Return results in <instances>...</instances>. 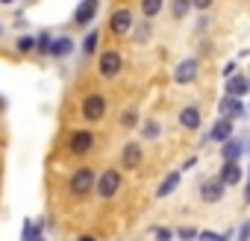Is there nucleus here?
<instances>
[{
  "mask_svg": "<svg viewBox=\"0 0 250 241\" xmlns=\"http://www.w3.org/2000/svg\"><path fill=\"white\" fill-rule=\"evenodd\" d=\"M94 150V133L91 130H74L68 136V153L74 156H88Z\"/></svg>",
  "mask_w": 250,
  "mask_h": 241,
  "instance_id": "nucleus-6",
  "label": "nucleus"
},
{
  "mask_svg": "<svg viewBox=\"0 0 250 241\" xmlns=\"http://www.w3.org/2000/svg\"><path fill=\"white\" fill-rule=\"evenodd\" d=\"M121 185H124L121 168H106V171H100V174H97V182H94L100 200H112V197L121 191Z\"/></svg>",
  "mask_w": 250,
  "mask_h": 241,
  "instance_id": "nucleus-2",
  "label": "nucleus"
},
{
  "mask_svg": "<svg viewBox=\"0 0 250 241\" xmlns=\"http://www.w3.org/2000/svg\"><path fill=\"white\" fill-rule=\"evenodd\" d=\"M150 232H153V238H156V241H174V238H177L171 226H153Z\"/></svg>",
  "mask_w": 250,
  "mask_h": 241,
  "instance_id": "nucleus-27",
  "label": "nucleus"
},
{
  "mask_svg": "<svg viewBox=\"0 0 250 241\" xmlns=\"http://www.w3.org/2000/svg\"><path fill=\"white\" fill-rule=\"evenodd\" d=\"M232 241H250V218H241L238 221V229H235V238Z\"/></svg>",
  "mask_w": 250,
  "mask_h": 241,
  "instance_id": "nucleus-26",
  "label": "nucleus"
},
{
  "mask_svg": "<svg viewBox=\"0 0 250 241\" xmlns=\"http://www.w3.org/2000/svg\"><path fill=\"white\" fill-rule=\"evenodd\" d=\"M94 182H97V171H94V168H77V171H71V177H68V194H71L74 200H83L85 194L94 191Z\"/></svg>",
  "mask_w": 250,
  "mask_h": 241,
  "instance_id": "nucleus-1",
  "label": "nucleus"
},
{
  "mask_svg": "<svg viewBox=\"0 0 250 241\" xmlns=\"http://www.w3.org/2000/svg\"><path fill=\"white\" fill-rule=\"evenodd\" d=\"M145 162V144L142 141H127L121 147V171H136Z\"/></svg>",
  "mask_w": 250,
  "mask_h": 241,
  "instance_id": "nucleus-7",
  "label": "nucleus"
},
{
  "mask_svg": "<svg viewBox=\"0 0 250 241\" xmlns=\"http://www.w3.org/2000/svg\"><path fill=\"white\" fill-rule=\"evenodd\" d=\"M224 194H227V185L218 180V177H209V180H203L200 182V200L203 203H221L224 200Z\"/></svg>",
  "mask_w": 250,
  "mask_h": 241,
  "instance_id": "nucleus-11",
  "label": "nucleus"
},
{
  "mask_svg": "<svg viewBox=\"0 0 250 241\" xmlns=\"http://www.w3.org/2000/svg\"><path fill=\"white\" fill-rule=\"evenodd\" d=\"M174 235H177L180 241H197V229H194V226H180Z\"/></svg>",
  "mask_w": 250,
  "mask_h": 241,
  "instance_id": "nucleus-29",
  "label": "nucleus"
},
{
  "mask_svg": "<svg viewBox=\"0 0 250 241\" xmlns=\"http://www.w3.org/2000/svg\"><path fill=\"white\" fill-rule=\"evenodd\" d=\"M188 12H191V0H171V15L177 21H183Z\"/></svg>",
  "mask_w": 250,
  "mask_h": 241,
  "instance_id": "nucleus-22",
  "label": "nucleus"
},
{
  "mask_svg": "<svg viewBox=\"0 0 250 241\" xmlns=\"http://www.w3.org/2000/svg\"><path fill=\"white\" fill-rule=\"evenodd\" d=\"M50 41H53V39H50L47 33H39V39H36V50H39L42 56H47V50H50Z\"/></svg>",
  "mask_w": 250,
  "mask_h": 241,
  "instance_id": "nucleus-28",
  "label": "nucleus"
},
{
  "mask_svg": "<svg viewBox=\"0 0 250 241\" xmlns=\"http://www.w3.org/2000/svg\"><path fill=\"white\" fill-rule=\"evenodd\" d=\"M235 68H238V59L227 62V65H224V77H232V74H235Z\"/></svg>",
  "mask_w": 250,
  "mask_h": 241,
  "instance_id": "nucleus-31",
  "label": "nucleus"
},
{
  "mask_svg": "<svg viewBox=\"0 0 250 241\" xmlns=\"http://www.w3.org/2000/svg\"><path fill=\"white\" fill-rule=\"evenodd\" d=\"M97 12H100V0H80L74 9V27H91Z\"/></svg>",
  "mask_w": 250,
  "mask_h": 241,
  "instance_id": "nucleus-9",
  "label": "nucleus"
},
{
  "mask_svg": "<svg viewBox=\"0 0 250 241\" xmlns=\"http://www.w3.org/2000/svg\"><path fill=\"white\" fill-rule=\"evenodd\" d=\"M15 50H18L21 56H30V53H36V39H33V36H18V41H15Z\"/></svg>",
  "mask_w": 250,
  "mask_h": 241,
  "instance_id": "nucleus-24",
  "label": "nucleus"
},
{
  "mask_svg": "<svg viewBox=\"0 0 250 241\" xmlns=\"http://www.w3.org/2000/svg\"><path fill=\"white\" fill-rule=\"evenodd\" d=\"M36 241H47V238H44V235H39V238H36Z\"/></svg>",
  "mask_w": 250,
  "mask_h": 241,
  "instance_id": "nucleus-35",
  "label": "nucleus"
},
{
  "mask_svg": "<svg viewBox=\"0 0 250 241\" xmlns=\"http://www.w3.org/2000/svg\"><path fill=\"white\" fill-rule=\"evenodd\" d=\"M74 241H97L94 235H80V238H74Z\"/></svg>",
  "mask_w": 250,
  "mask_h": 241,
  "instance_id": "nucleus-34",
  "label": "nucleus"
},
{
  "mask_svg": "<svg viewBox=\"0 0 250 241\" xmlns=\"http://www.w3.org/2000/svg\"><path fill=\"white\" fill-rule=\"evenodd\" d=\"M109 33L112 36H127V33H133V12L130 9H115L112 12V18H109Z\"/></svg>",
  "mask_w": 250,
  "mask_h": 241,
  "instance_id": "nucleus-12",
  "label": "nucleus"
},
{
  "mask_svg": "<svg viewBox=\"0 0 250 241\" xmlns=\"http://www.w3.org/2000/svg\"><path fill=\"white\" fill-rule=\"evenodd\" d=\"M71 53H74V39L62 36V39H53V41H50L47 56H53V59H65V56H71Z\"/></svg>",
  "mask_w": 250,
  "mask_h": 241,
  "instance_id": "nucleus-18",
  "label": "nucleus"
},
{
  "mask_svg": "<svg viewBox=\"0 0 250 241\" xmlns=\"http://www.w3.org/2000/svg\"><path fill=\"white\" fill-rule=\"evenodd\" d=\"M218 118H227V120H241L244 118V103L238 97H221L218 103Z\"/></svg>",
  "mask_w": 250,
  "mask_h": 241,
  "instance_id": "nucleus-14",
  "label": "nucleus"
},
{
  "mask_svg": "<svg viewBox=\"0 0 250 241\" xmlns=\"http://www.w3.org/2000/svg\"><path fill=\"white\" fill-rule=\"evenodd\" d=\"M177 124H180L183 130H188V133H197V130L203 127V112H200V106H194V103L183 106V109L177 112Z\"/></svg>",
  "mask_w": 250,
  "mask_h": 241,
  "instance_id": "nucleus-8",
  "label": "nucleus"
},
{
  "mask_svg": "<svg viewBox=\"0 0 250 241\" xmlns=\"http://www.w3.org/2000/svg\"><path fill=\"white\" fill-rule=\"evenodd\" d=\"M0 3H12V0H0Z\"/></svg>",
  "mask_w": 250,
  "mask_h": 241,
  "instance_id": "nucleus-36",
  "label": "nucleus"
},
{
  "mask_svg": "<svg viewBox=\"0 0 250 241\" xmlns=\"http://www.w3.org/2000/svg\"><path fill=\"white\" fill-rule=\"evenodd\" d=\"M180 180H183V171H171V174L159 182V188H156V194H153V197H156V200H165L168 194H174V191H177Z\"/></svg>",
  "mask_w": 250,
  "mask_h": 241,
  "instance_id": "nucleus-17",
  "label": "nucleus"
},
{
  "mask_svg": "<svg viewBox=\"0 0 250 241\" xmlns=\"http://www.w3.org/2000/svg\"><path fill=\"white\" fill-rule=\"evenodd\" d=\"M97 44H100V30L85 33V39H83V53H85V56H94V53H97Z\"/></svg>",
  "mask_w": 250,
  "mask_h": 241,
  "instance_id": "nucleus-21",
  "label": "nucleus"
},
{
  "mask_svg": "<svg viewBox=\"0 0 250 241\" xmlns=\"http://www.w3.org/2000/svg\"><path fill=\"white\" fill-rule=\"evenodd\" d=\"M247 147H250V141H247V139H235V136H232V139H227V141L221 144V150H218V153H221V159H224V162H241V156L247 153Z\"/></svg>",
  "mask_w": 250,
  "mask_h": 241,
  "instance_id": "nucleus-10",
  "label": "nucleus"
},
{
  "mask_svg": "<svg viewBox=\"0 0 250 241\" xmlns=\"http://www.w3.org/2000/svg\"><path fill=\"white\" fill-rule=\"evenodd\" d=\"M121 127H124V130H136V127H139V112H136V109H127V112L121 115Z\"/></svg>",
  "mask_w": 250,
  "mask_h": 241,
  "instance_id": "nucleus-25",
  "label": "nucleus"
},
{
  "mask_svg": "<svg viewBox=\"0 0 250 241\" xmlns=\"http://www.w3.org/2000/svg\"><path fill=\"white\" fill-rule=\"evenodd\" d=\"M197 165V156H188L186 162H183V171H188V168H194Z\"/></svg>",
  "mask_w": 250,
  "mask_h": 241,
  "instance_id": "nucleus-32",
  "label": "nucleus"
},
{
  "mask_svg": "<svg viewBox=\"0 0 250 241\" xmlns=\"http://www.w3.org/2000/svg\"><path fill=\"white\" fill-rule=\"evenodd\" d=\"M159 136H162V124L156 118H147L142 124V141H156Z\"/></svg>",
  "mask_w": 250,
  "mask_h": 241,
  "instance_id": "nucleus-19",
  "label": "nucleus"
},
{
  "mask_svg": "<svg viewBox=\"0 0 250 241\" xmlns=\"http://www.w3.org/2000/svg\"><path fill=\"white\" fill-rule=\"evenodd\" d=\"M224 94H227V97H238V100H244V97L250 94V77H244V74H232V77H227V80H224Z\"/></svg>",
  "mask_w": 250,
  "mask_h": 241,
  "instance_id": "nucleus-13",
  "label": "nucleus"
},
{
  "mask_svg": "<svg viewBox=\"0 0 250 241\" xmlns=\"http://www.w3.org/2000/svg\"><path fill=\"white\" fill-rule=\"evenodd\" d=\"M162 6H165V0H142V15H145V21H153L162 12Z\"/></svg>",
  "mask_w": 250,
  "mask_h": 241,
  "instance_id": "nucleus-20",
  "label": "nucleus"
},
{
  "mask_svg": "<svg viewBox=\"0 0 250 241\" xmlns=\"http://www.w3.org/2000/svg\"><path fill=\"white\" fill-rule=\"evenodd\" d=\"M121 68H124V56H121L118 50H103V53L97 56V71H100V77H103V80L118 77V74H121Z\"/></svg>",
  "mask_w": 250,
  "mask_h": 241,
  "instance_id": "nucleus-4",
  "label": "nucleus"
},
{
  "mask_svg": "<svg viewBox=\"0 0 250 241\" xmlns=\"http://www.w3.org/2000/svg\"><path fill=\"white\" fill-rule=\"evenodd\" d=\"M0 36H3V24H0Z\"/></svg>",
  "mask_w": 250,
  "mask_h": 241,
  "instance_id": "nucleus-37",
  "label": "nucleus"
},
{
  "mask_svg": "<svg viewBox=\"0 0 250 241\" xmlns=\"http://www.w3.org/2000/svg\"><path fill=\"white\" fill-rule=\"evenodd\" d=\"M27 3H33V0H27Z\"/></svg>",
  "mask_w": 250,
  "mask_h": 241,
  "instance_id": "nucleus-38",
  "label": "nucleus"
},
{
  "mask_svg": "<svg viewBox=\"0 0 250 241\" xmlns=\"http://www.w3.org/2000/svg\"><path fill=\"white\" fill-rule=\"evenodd\" d=\"M197 74H200V59H197V56H186V59L177 62V68H174V82H177V85H191V82L197 80Z\"/></svg>",
  "mask_w": 250,
  "mask_h": 241,
  "instance_id": "nucleus-5",
  "label": "nucleus"
},
{
  "mask_svg": "<svg viewBox=\"0 0 250 241\" xmlns=\"http://www.w3.org/2000/svg\"><path fill=\"white\" fill-rule=\"evenodd\" d=\"M136 44H147L150 39H153V27H150V21H142L139 27H136Z\"/></svg>",
  "mask_w": 250,
  "mask_h": 241,
  "instance_id": "nucleus-23",
  "label": "nucleus"
},
{
  "mask_svg": "<svg viewBox=\"0 0 250 241\" xmlns=\"http://www.w3.org/2000/svg\"><path fill=\"white\" fill-rule=\"evenodd\" d=\"M235 136V120H227V118H218L215 124H212V130H209V141H215V144H224L227 139H232Z\"/></svg>",
  "mask_w": 250,
  "mask_h": 241,
  "instance_id": "nucleus-15",
  "label": "nucleus"
},
{
  "mask_svg": "<svg viewBox=\"0 0 250 241\" xmlns=\"http://www.w3.org/2000/svg\"><path fill=\"white\" fill-rule=\"evenodd\" d=\"M212 3H215V0H191V9H197V12H206Z\"/></svg>",
  "mask_w": 250,
  "mask_h": 241,
  "instance_id": "nucleus-30",
  "label": "nucleus"
},
{
  "mask_svg": "<svg viewBox=\"0 0 250 241\" xmlns=\"http://www.w3.org/2000/svg\"><path fill=\"white\" fill-rule=\"evenodd\" d=\"M106 109H109V100H106V94H100V91L85 94L83 103H80V112H83V118L88 120V124L103 120V118H106Z\"/></svg>",
  "mask_w": 250,
  "mask_h": 241,
  "instance_id": "nucleus-3",
  "label": "nucleus"
},
{
  "mask_svg": "<svg viewBox=\"0 0 250 241\" xmlns=\"http://www.w3.org/2000/svg\"><path fill=\"white\" fill-rule=\"evenodd\" d=\"M215 177H218V180L229 188V185H238V182H241L244 168H241V162H224V165H221V171H218Z\"/></svg>",
  "mask_w": 250,
  "mask_h": 241,
  "instance_id": "nucleus-16",
  "label": "nucleus"
},
{
  "mask_svg": "<svg viewBox=\"0 0 250 241\" xmlns=\"http://www.w3.org/2000/svg\"><path fill=\"white\" fill-rule=\"evenodd\" d=\"M244 203H247V206H250V177H247V180H244Z\"/></svg>",
  "mask_w": 250,
  "mask_h": 241,
  "instance_id": "nucleus-33",
  "label": "nucleus"
},
{
  "mask_svg": "<svg viewBox=\"0 0 250 241\" xmlns=\"http://www.w3.org/2000/svg\"><path fill=\"white\" fill-rule=\"evenodd\" d=\"M247 77H250V74H247Z\"/></svg>",
  "mask_w": 250,
  "mask_h": 241,
  "instance_id": "nucleus-39",
  "label": "nucleus"
}]
</instances>
